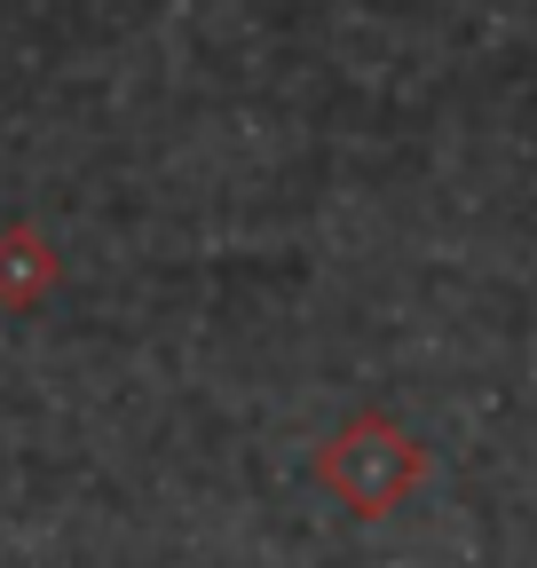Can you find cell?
Listing matches in <instances>:
<instances>
[{"instance_id":"obj_1","label":"cell","mask_w":537,"mask_h":568,"mask_svg":"<svg viewBox=\"0 0 537 568\" xmlns=\"http://www.w3.org/2000/svg\"><path fill=\"white\" fill-rule=\"evenodd\" d=\"M308 474H316L324 497H341L356 521H387L395 506H412V489L427 481V443H419L395 410L372 403V410H348V418L316 443Z\"/></svg>"},{"instance_id":"obj_2","label":"cell","mask_w":537,"mask_h":568,"mask_svg":"<svg viewBox=\"0 0 537 568\" xmlns=\"http://www.w3.org/2000/svg\"><path fill=\"white\" fill-rule=\"evenodd\" d=\"M63 284V261H55V245L32 230V222H9L0 230V308L9 316H24V308H40L48 293Z\"/></svg>"}]
</instances>
